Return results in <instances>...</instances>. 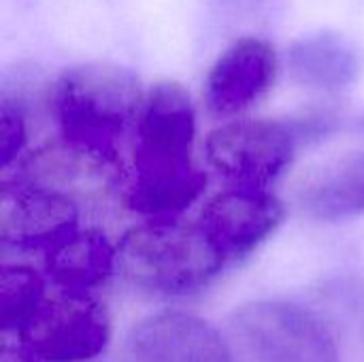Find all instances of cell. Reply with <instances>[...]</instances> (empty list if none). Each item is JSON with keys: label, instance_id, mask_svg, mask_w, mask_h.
I'll return each mask as SVG.
<instances>
[{"label": "cell", "instance_id": "277c9868", "mask_svg": "<svg viewBox=\"0 0 364 362\" xmlns=\"http://www.w3.org/2000/svg\"><path fill=\"white\" fill-rule=\"evenodd\" d=\"M232 329L256 362H339L326 324L294 303H250L235 314Z\"/></svg>", "mask_w": 364, "mask_h": 362}, {"label": "cell", "instance_id": "7c38bea8", "mask_svg": "<svg viewBox=\"0 0 364 362\" xmlns=\"http://www.w3.org/2000/svg\"><path fill=\"white\" fill-rule=\"evenodd\" d=\"M301 205L322 220L364 213V151L328 162L311 173L299 190Z\"/></svg>", "mask_w": 364, "mask_h": 362}, {"label": "cell", "instance_id": "52a82bcc", "mask_svg": "<svg viewBox=\"0 0 364 362\" xmlns=\"http://www.w3.org/2000/svg\"><path fill=\"white\" fill-rule=\"evenodd\" d=\"M73 198L34 181H4L0 190V239L21 250L53 247L77 230Z\"/></svg>", "mask_w": 364, "mask_h": 362}, {"label": "cell", "instance_id": "7a4b0ae2", "mask_svg": "<svg viewBox=\"0 0 364 362\" xmlns=\"http://www.w3.org/2000/svg\"><path fill=\"white\" fill-rule=\"evenodd\" d=\"M53 105L64 141L115 160V141L136 124L143 96L130 70L83 64L60 77Z\"/></svg>", "mask_w": 364, "mask_h": 362}, {"label": "cell", "instance_id": "2e32d148", "mask_svg": "<svg viewBox=\"0 0 364 362\" xmlns=\"http://www.w3.org/2000/svg\"><path fill=\"white\" fill-rule=\"evenodd\" d=\"M0 362H38V356L28 348V344L23 339L21 341H11L9 335L4 333Z\"/></svg>", "mask_w": 364, "mask_h": 362}, {"label": "cell", "instance_id": "8fae6325", "mask_svg": "<svg viewBox=\"0 0 364 362\" xmlns=\"http://www.w3.org/2000/svg\"><path fill=\"white\" fill-rule=\"evenodd\" d=\"M117 260L115 250L98 230H75L47 250V273L66 292H87L105 284Z\"/></svg>", "mask_w": 364, "mask_h": 362}, {"label": "cell", "instance_id": "30bf717a", "mask_svg": "<svg viewBox=\"0 0 364 362\" xmlns=\"http://www.w3.org/2000/svg\"><path fill=\"white\" fill-rule=\"evenodd\" d=\"M141 362H232L222 335L198 316L160 312L139 322L130 337Z\"/></svg>", "mask_w": 364, "mask_h": 362}, {"label": "cell", "instance_id": "6da1fadb", "mask_svg": "<svg viewBox=\"0 0 364 362\" xmlns=\"http://www.w3.org/2000/svg\"><path fill=\"white\" fill-rule=\"evenodd\" d=\"M134 130V179L126 203L145 218L171 220L207 186V175L192 162L196 122L188 92L173 81L154 85Z\"/></svg>", "mask_w": 364, "mask_h": 362}, {"label": "cell", "instance_id": "5bb4252c", "mask_svg": "<svg viewBox=\"0 0 364 362\" xmlns=\"http://www.w3.org/2000/svg\"><path fill=\"white\" fill-rule=\"evenodd\" d=\"M45 284L30 267H4L0 273V324L2 331L23 326L45 305Z\"/></svg>", "mask_w": 364, "mask_h": 362}, {"label": "cell", "instance_id": "ba28073f", "mask_svg": "<svg viewBox=\"0 0 364 362\" xmlns=\"http://www.w3.org/2000/svg\"><path fill=\"white\" fill-rule=\"evenodd\" d=\"M282 203L258 188H235L213 196L200 215V228L226 258L260 245L282 222Z\"/></svg>", "mask_w": 364, "mask_h": 362}, {"label": "cell", "instance_id": "4fadbf2b", "mask_svg": "<svg viewBox=\"0 0 364 362\" xmlns=\"http://www.w3.org/2000/svg\"><path fill=\"white\" fill-rule=\"evenodd\" d=\"M290 66L303 85L320 90H339L358 75V55L337 34H316L294 43Z\"/></svg>", "mask_w": 364, "mask_h": 362}, {"label": "cell", "instance_id": "9c48e42d", "mask_svg": "<svg viewBox=\"0 0 364 362\" xmlns=\"http://www.w3.org/2000/svg\"><path fill=\"white\" fill-rule=\"evenodd\" d=\"M277 55L271 43L250 36L230 45L207 77V107L215 115H235L258 102L275 81Z\"/></svg>", "mask_w": 364, "mask_h": 362}, {"label": "cell", "instance_id": "3957f363", "mask_svg": "<svg viewBox=\"0 0 364 362\" xmlns=\"http://www.w3.org/2000/svg\"><path fill=\"white\" fill-rule=\"evenodd\" d=\"M124 275L139 288L162 294H186L211 282L226 256L196 226L156 220L132 228L117 247Z\"/></svg>", "mask_w": 364, "mask_h": 362}, {"label": "cell", "instance_id": "5b68a950", "mask_svg": "<svg viewBox=\"0 0 364 362\" xmlns=\"http://www.w3.org/2000/svg\"><path fill=\"white\" fill-rule=\"evenodd\" d=\"M296 134L273 119H241L209 134L207 158L239 188L264 190L292 162Z\"/></svg>", "mask_w": 364, "mask_h": 362}, {"label": "cell", "instance_id": "8992f818", "mask_svg": "<svg viewBox=\"0 0 364 362\" xmlns=\"http://www.w3.org/2000/svg\"><path fill=\"white\" fill-rule=\"evenodd\" d=\"M109 318L87 292H66L45 301L23 326L21 339L43 361L83 362L98 356L109 341Z\"/></svg>", "mask_w": 364, "mask_h": 362}, {"label": "cell", "instance_id": "9a60e30c", "mask_svg": "<svg viewBox=\"0 0 364 362\" xmlns=\"http://www.w3.org/2000/svg\"><path fill=\"white\" fill-rule=\"evenodd\" d=\"M26 145V119L17 105L6 98L0 105V160L6 171Z\"/></svg>", "mask_w": 364, "mask_h": 362}]
</instances>
